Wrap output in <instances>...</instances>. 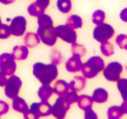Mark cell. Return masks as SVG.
Listing matches in <instances>:
<instances>
[{
	"instance_id": "obj_1",
	"label": "cell",
	"mask_w": 127,
	"mask_h": 119,
	"mask_svg": "<svg viewBox=\"0 0 127 119\" xmlns=\"http://www.w3.org/2000/svg\"><path fill=\"white\" fill-rule=\"evenodd\" d=\"M33 75L42 84H50L58 76V68L53 63L35 62L33 65Z\"/></svg>"
},
{
	"instance_id": "obj_2",
	"label": "cell",
	"mask_w": 127,
	"mask_h": 119,
	"mask_svg": "<svg viewBox=\"0 0 127 119\" xmlns=\"http://www.w3.org/2000/svg\"><path fill=\"white\" fill-rule=\"evenodd\" d=\"M103 68H104L103 59L98 56H93L85 63H82L79 71H82L85 78H94L100 71L103 70Z\"/></svg>"
},
{
	"instance_id": "obj_3",
	"label": "cell",
	"mask_w": 127,
	"mask_h": 119,
	"mask_svg": "<svg viewBox=\"0 0 127 119\" xmlns=\"http://www.w3.org/2000/svg\"><path fill=\"white\" fill-rule=\"evenodd\" d=\"M114 34H115L114 27L109 25V24L102 23L100 25H96V27L93 30V39L100 43L109 41V39L114 36Z\"/></svg>"
},
{
	"instance_id": "obj_4",
	"label": "cell",
	"mask_w": 127,
	"mask_h": 119,
	"mask_svg": "<svg viewBox=\"0 0 127 119\" xmlns=\"http://www.w3.org/2000/svg\"><path fill=\"white\" fill-rule=\"evenodd\" d=\"M36 34L39 35L40 41H42L44 44L52 47L57 42V35L55 32V26L49 25V26H39L37 27Z\"/></svg>"
},
{
	"instance_id": "obj_5",
	"label": "cell",
	"mask_w": 127,
	"mask_h": 119,
	"mask_svg": "<svg viewBox=\"0 0 127 119\" xmlns=\"http://www.w3.org/2000/svg\"><path fill=\"white\" fill-rule=\"evenodd\" d=\"M22 87V79L18 76H15V75H10L9 78H7L5 84V94L7 98L11 99L16 98L19 93V90Z\"/></svg>"
},
{
	"instance_id": "obj_6",
	"label": "cell",
	"mask_w": 127,
	"mask_h": 119,
	"mask_svg": "<svg viewBox=\"0 0 127 119\" xmlns=\"http://www.w3.org/2000/svg\"><path fill=\"white\" fill-rule=\"evenodd\" d=\"M103 76L109 82H117L123 73V65L117 61H111L103 68Z\"/></svg>"
},
{
	"instance_id": "obj_7",
	"label": "cell",
	"mask_w": 127,
	"mask_h": 119,
	"mask_svg": "<svg viewBox=\"0 0 127 119\" xmlns=\"http://www.w3.org/2000/svg\"><path fill=\"white\" fill-rule=\"evenodd\" d=\"M70 103L67 101V99L65 96H59L56 100L55 104L51 106V115L57 119H64L66 116L67 111L70 108Z\"/></svg>"
},
{
	"instance_id": "obj_8",
	"label": "cell",
	"mask_w": 127,
	"mask_h": 119,
	"mask_svg": "<svg viewBox=\"0 0 127 119\" xmlns=\"http://www.w3.org/2000/svg\"><path fill=\"white\" fill-rule=\"evenodd\" d=\"M16 71V62L11 53L0 55V73L5 76H10Z\"/></svg>"
},
{
	"instance_id": "obj_9",
	"label": "cell",
	"mask_w": 127,
	"mask_h": 119,
	"mask_svg": "<svg viewBox=\"0 0 127 119\" xmlns=\"http://www.w3.org/2000/svg\"><path fill=\"white\" fill-rule=\"evenodd\" d=\"M55 32L57 37L61 39L67 43H75L77 40V34L74 29H70L67 25H58L55 27Z\"/></svg>"
},
{
	"instance_id": "obj_10",
	"label": "cell",
	"mask_w": 127,
	"mask_h": 119,
	"mask_svg": "<svg viewBox=\"0 0 127 119\" xmlns=\"http://www.w3.org/2000/svg\"><path fill=\"white\" fill-rule=\"evenodd\" d=\"M26 18L23 16H16L11 19L9 25V33L14 36H22L26 31Z\"/></svg>"
},
{
	"instance_id": "obj_11",
	"label": "cell",
	"mask_w": 127,
	"mask_h": 119,
	"mask_svg": "<svg viewBox=\"0 0 127 119\" xmlns=\"http://www.w3.org/2000/svg\"><path fill=\"white\" fill-rule=\"evenodd\" d=\"M29 109L36 112L40 117H47L51 115V106L48 103V101H41V102L32 103Z\"/></svg>"
},
{
	"instance_id": "obj_12",
	"label": "cell",
	"mask_w": 127,
	"mask_h": 119,
	"mask_svg": "<svg viewBox=\"0 0 127 119\" xmlns=\"http://www.w3.org/2000/svg\"><path fill=\"white\" fill-rule=\"evenodd\" d=\"M66 69L69 73H77V71L81 70V67H82V61H81V57L76 55H73V57L67 60L66 62Z\"/></svg>"
},
{
	"instance_id": "obj_13",
	"label": "cell",
	"mask_w": 127,
	"mask_h": 119,
	"mask_svg": "<svg viewBox=\"0 0 127 119\" xmlns=\"http://www.w3.org/2000/svg\"><path fill=\"white\" fill-rule=\"evenodd\" d=\"M11 56L15 60H25L29 57V48L25 45H16L13 49Z\"/></svg>"
},
{
	"instance_id": "obj_14",
	"label": "cell",
	"mask_w": 127,
	"mask_h": 119,
	"mask_svg": "<svg viewBox=\"0 0 127 119\" xmlns=\"http://www.w3.org/2000/svg\"><path fill=\"white\" fill-rule=\"evenodd\" d=\"M40 37L36 33H33V32H27L26 34L24 35V43H25V47L27 48H34L37 44H40Z\"/></svg>"
},
{
	"instance_id": "obj_15",
	"label": "cell",
	"mask_w": 127,
	"mask_h": 119,
	"mask_svg": "<svg viewBox=\"0 0 127 119\" xmlns=\"http://www.w3.org/2000/svg\"><path fill=\"white\" fill-rule=\"evenodd\" d=\"M68 89H69V84L66 81H64V79L57 81V82L55 83V86L52 87L53 93H56V94L59 95V96H64V95L66 94L67 91H68Z\"/></svg>"
},
{
	"instance_id": "obj_16",
	"label": "cell",
	"mask_w": 127,
	"mask_h": 119,
	"mask_svg": "<svg viewBox=\"0 0 127 119\" xmlns=\"http://www.w3.org/2000/svg\"><path fill=\"white\" fill-rule=\"evenodd\" d=\"M91 98H92L93 102H95V103H104L108 100V92L104 89L99 87V89L94 90Z\"/></svg>"
},
{
	"instance_id": "obj_17",
	"label": "cell",
	"mask_w": 127,
	"mask_h": 119,
	"mask_svg": "<svg viewBox=\"0 0 127 119\" xmlns=\"http://www.w3.org/2000/svg\"><path fill=\"white\" fill-rule=\"evenodd\" d=\"M52 94H53V90L50 86V84H42V86L40 87L39 91H37V95L41 99V101H48L51 98Z\"/></svg>"
},
{
	"instance_id": "obj_18",
	"label": "cell",
	"mask_w": 127,
	"mask_h": 119,
	"mask_svg": "<svg viewBox=\"0 0 127 119\" xmlns=\"http://www.w3.org/2000/svg\"><path fill=\"white\" fill-rule=\"evenodd\" d=\"M13 108L16 112H19V114H23L25 111L29 109V106H27V103L24 101V99L19 98L18 95L16 96V98L13 99Z\"/></svg>"
},
{
	"instance_id": "obj_19",
	"label": "cell",
	"mask_w": 127,
	"mask_h": 119,
	"mask_svg": "<svg viewBox=\"0 0 127 119\" xmlns=\"http://www.w3.org/2000/svg\"><path fill=\"white\" fill-rule=\"evenodd\" d=\"M85 85H86V78L84 76H76L70 83H69V87L75 90L76 92L84 90Z\"/></svg>"
},
{
	"instance_id": "obj_20",
	"label": "cell",
	"mask_w": 127,
	"mask_h": 119,
	"mask_svg": "<svg viewBox=\"0 0 127 119\" xmlns=\"http://www.w3.org/2000/svg\"><path fill=\"white\" fill-rule=\"evenodd\" d=\"M65 25H67L68 27L74 29V30L81 29V27L83 26V19H82V17H79L78 15H70L68 18H67Z\"/></svg>"
},
{
	"instance_id": "obj_21",
	"label": "cell",
	"mask_w": 127,
	"mask_h": 119,
	"mask_svg": "<svg viewBox=\"0 0 127 119\" xmlns=\"http://www.w3.org/2000/svg\"><path fill=\"white\" fill-rule=\"evenodd\" d=\"M76 103L79 109L85 110L87 108H91L93 104V100L89 95H78V98L76 100Z\"/></svg>"
},
{
	"instance_id": "obj_22",
	"label": "cell",
	"mask_w": 127,
	"mask_h": 119,
	"mask_svg": "<svg viewBox=\"0 0 127 119\" xmlns=\"http://www.w3.org/2000/svg\"><path fill=\"white\" fill-rule=\"evenodd\" d=\"M125 114V111L122 109V107L119 106H112L108 109V112H107V116H108V119H120Z\"/></svg>"
},
{
	"instance_id": "obj_23",
	"label": "cell",
	"mask_w": 127,
	"mask_h": 119,
	"mask_svg": "<svg viewBox=\"0 0 127 119\" xmlns=\"http://www.w3.org/2000/svg\"><path fill=\"white\" fill-rule=\"evenodd\" d=\"M44 10H45L44 8L40 7L36 2L31 3V5L29 6V8H27V13H29L31 16H33V17H39L41 14L44 13Z\"/></svg>"
},
{
	"instance_id": "obj_24",
	"label": "cell",
	"mask_w": 127,
	"mask_h": 119,
	"mask_svg": "<svg viewBox=\"0 0 127 119\" xmlns=\"http://www.w3.org/2000/svg\"><path fill=\"white\" fill-rule=\"evenodd\" d=\"M100 44H101L100 45V50L104 56L110 57V56L114 55L115 48H114V44H112V43H110L109 41H106V42H102V43H100Z\"/></svg>"
},
{
	"instance_id": "obj_25",
	"label": "cell",
	"mask_w": 127,
	"mask_h": 119,
	"mask_svg": "<svg viewBox=\"0 0 127 119\" xmlns=\"http://www.w3.org/2000/svg\"><path fill=\"white\" fill-rule=\"evenodd\" d=\"M57 7H58L60 13L68 14L71 9V1L70 0H58L57 1Z\"/></svg>"
},
{
	"instance_id": "obj_26",
	"label": "cell",
	"mask_w": 127,
	"mask_h": 119,
	"mask_svg": "<svg viewBox=\"0 0 127 119\" xmlns=\"http://www.w3.org/2000/svg\"><path fill=\"white\" fill-rule=\"evenodd\" d=\"M71 53L73 55L79 56V57H83V56L86 55V48L83 44H79V43H71V49H70Z\"/></svg>"
},
{
	"instance_id": "obj_27",
	"label": "cell",
	"mask_w": 127,
	"mask_h": 119,
	"mask_svg": "<svg viewBox=\"0 0 127 119\" xmlns=\"http://www.w3.org/2000/svg\"><path fill=\"white\" fill-rule=\"evenodd\" d=\"M104 18H106V13L103 10H95L94 13L92 14V22L95 24V25H100L104 22Z\"/></svg>"
},
{
	"instance_id": "obj_28",
	"label": "cell",
	"mask_w": 127,
	"mask_h": 119,
	"mask_svg": "<svg viewBox=\"0 0 127 119\" xmlns=\"http://www.w3.org/2000/svg\"><path fill=\"white\" fill-rule=\"evenodd\" d=\"M50 60H51V63L58 66L59 63L63 62V56H61V53L58 50H52L50 53Z\"/></svg>"
},
{
	"instance_id": "obj_29",
	"label": "cell",
	"mask_w": 127,
	"mask_h": 119,
	"mask_svg": "<svg viewBox=\"0 0 127 119\" xmlns=\"http://www.w3.org/2000/svg\"><path fill=\"white\" fill-rule=\"evenodd\" d=\"M64 96L67 99V101H68L70 104H73V103L76 102L77 98H78V94H77V92L75 90H73V89H70V87H69L68 91H67L66 94L64 95Z\"/></svg>"
},
{
	"instance_id": "obj_30",
	"label": "cell",
	"mask_w": 127,
	"mask_h": 119,
	"mask_svg": "<svg viewBox=\"0 0 127 119\" xmlns=\"http://www.w3.org/2000/svg\"><path fill=\"white\" fill-rule=\"evenodd\" d=\"M116 43L118 44V47L123 50L127 49V36L125 34H120L116 37Z\"/></svg>"
},
{
	"instance_id": "obj_31",
	"label": "cell",
	"mask_w": 127,
	"mask_h": 119,
	"mask_svg": "<svg viewBox=\"0 0 127 119\" xmlns=\"http://www.w3.org/2000/svg\"><path fill=\"white\" fill-rule=\"evenodd\" d=\"M117 82H118V84H117V87H118L119 92H120V94H122L123 99H124V100H126V96H125V89H126L127 79H125V78H119Z\"/></svg>"
},
{
	"instance_id": "obj_32",
	"label": "cell",
	"mask_w": 127,
	"mask_h": 119,
	"mask_svg": "<svg viewBox=\"0 0 127 119\" xmlns=\"http://www.w3.org/2000/svg\"><path fill=\"white\" fill-rule=\"evenodd\" d=\"M10 35L9 33V26L6 25V24L0 23V39H7L8 36Z\"/></svg>"
},
{
	"instance_id": "obj_33",
	"label": "cell",
	"mask_w": 127,
	"mask_h": 119,
	"mask_svg": "<svg viewBox=\"0 0 127 119\" xmlns=\"http://www.w3.org/2000/svg\"><path fill=\"white\" fill-rule=\"evenodd\" d=\"M23 117L25 119H39L40 116L36 114V112H34L33 110H31V109H27L25 112H23Z\"/></svg>"
},
{
	"instance_id": "obj_34",
	"label": "cell",
	"mask_w": 127,
	"mask_h": 119,
	"mask_svg": "<svg viewBox=\"0 0 127 119\" xmlns=\"http://www.w3.org/2000/svg\"><path fill=\"white\" fill-rule=\"evenodd\" d=\"M84 118L85 119H98V116H96V114L93 111L92 107L84 110Z\"/></svg>"
},
{
	"instance_id": "obj_35",
	"label": "cell",
	"mask_w": 127,
	"mask_h": 119,
	"mask_svg": "<svg viewBox=\"0 0 127 119\" xmlns=\"http://www.w3.org/2000/svg\"><path fill=\"white\" fill-rule=\"evenodd\" d=\"M8 109H9V106L5 101H1L0 100V116H3L8 112Z\"/></svg>"
},
{
	"instance_id": "obj_36",
	"label": "cell",
	"mask_w": 127,
	"mask_h": 119,
	"mask_svg": "<svg viewBox=\"0 0 127 119\" xmlns=\"http://www.w3.org/2000/svg\"><path fill=\"white\" fill-rule=\"evenodd\" d=\"M35 2H36L40 7H42V8L45 9V8L49 6V3H50V0H36Z\"/></svg>"
},
{
	"instance_id": "obj_37",
	"label": "cell",
	"mask_w": 127,
	"mask_h": 119,
	"mask_svg": "<svg viewBox=\"0 0 127 119\" xmlns=\"http://www.w3.org/2000/svg\"><path fill=\"white\" fill-rule=\"evenodd\" d=\"M6 81H7V76H5L2 73H0V86H5Z\"/></svg>"
},
{
	"instance_id": "obj_38",
	"label": "cell",
	"mask_w": 127,
	"mask_h": 119,
	"mask_svg": "<svg viewBox=\"0 0 127 119\" xmlns=\"http://www.w3.org/2000/svg\"><path fill=\"white\" fill-rule=\"evenodd\" d=\"M126 14H127V9H124V10L122 11V14H120V16H122V21H124V22H127Z\"/></svg>"
},
{
	"instance_id": "obj_39",
	"label": "cell",
	"mask_w": 127,
	"mask_h": 119,
	"mask_svg": "<svg viewBox=\"0 0 127 119\" xmlns=\"http://www.w3.org/2000/svg\"><path fill=\"white\" fill-rule=\"evenodd\" d=\"M16 0H0V2L3 3V5H10V3L15 2Z\"/></svg>"
},
{
	"instance_id": "obj_40",
	"label": "cell",
	"mask_w": 127,
	"mask_h": 119,
	"mask_svg": "<svg viewBox=\"0 0 127 119\" xmlns=\"http://www.w3.org/2000/svg\"><path fill=\"white\" fill-rule=\"evenodd\" d=\"M0 23H1V18H0Z\"/></svg>"
}]
</instances>
